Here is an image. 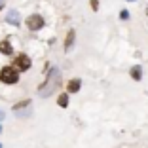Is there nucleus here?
Here are the masks:
<instances>
[{"label":"nucleus","instance_id":"1","mask_svg":"<svg viewBox=\"0 0 148 148\" xmlns=\"http://www.w3.org/2000/svg\"><path fill=\"white\" fill-rule=\"evenodd\" d=\"M59 86H61V70L51 69L48 74V78H46V82L38 87V95L40 97H49V95H53V91H57Z\"/></svg>","mask_w":148,"mask_h":148},{"label":"nucleus","instance_id":"2","mask_svg":"<svg viewBox=\"0 0 148 148\" xmlns=\"http://www.w3.org/2000/svg\"><path fill=\"white\" fill-rule=\"evenodd\" d=\"M0 80L4 84H15L19 80V72L15 66H4L0 70Z\"/></svg>","mask_w":148,"mask_h":148},{"label":"nucleus","instance_id":"3","mask_svg":"<svg viewBox=\"0 0 148 148\" xmlns=\"http://www.w3.org/2000/svg\"><path fill=\"white\" fill-rule=\"evenodd\" d=\"M27 27H29L31 31H40V29L44 27V17H42V15H38V13L31 15V17L27 19Z\"/></svg>","mask_w":148,"mask_h":148},{"label":"nucleus","instance_id":"4","mask_svg":"<svg viewBox=\"0 0 148 148\" xmlns=\"http://www.w3.org/2000/svg\"><path fill=\"white\" fill-rule=\"evenodd\" d=\"M13 65H17V70H29L31 69V57L21 53V55L15 57V63H13Z\"/></svg>","mask_w":148,"mask_h":148},{"label":"nucleus","instance_id":"5","mask_svg":"<svg viewBox=\"0 0 148 148\" xmlns=\"http://www.w3.org/2000/svg\"><path fill=\"white\" fill-rule=\"evenodd\" d=\"M74 38H76V31H72V29H70L69 34H66V38H65V49H66V51H69V49H72Z\"/></svg>","mask_w":148,"mask_h":148},{"label":"nucleus","instance_id":"6","mask_svg":"<svg viewBox=\"0 0 148 148\" xmlns=\"http://www.w3.org/2000/svg\"><path fill=\"white\" fill-rule=\"evenodd\" d=\"M6 21H8L10 25H19V13L15 12V10H10V12H8V17H6Z\"/></svg>","mask_w":148,"mask_h":148},{"label":"nucleus","instance_id":"7","mask_svg":"<svg viewBox=\"0 0 148 148\" xmlns=\"http://www.w3.org/2000/svg\"><path fill=\"white\" fill-rule=\"evenodd\" d=\"M80 86H82V80L80 78H72L69 82V93H76L80 89Z\"/></svg>","mask_w":148,"mask_h":148},{"label":"nucleus","instance_id":"8","mask_svg":"<svg viewBox=\"0 0 148 148\" xmlns=\"http://www.w3.org/2000/svg\"><path fill=\"white\" fill-rule=\"evenodd\" d=\"M12 44L8 42V40H2L0 42V53H4V55H12Z\"/></svg>","mask_w":148,"mask_h":148},{"label":"nucleus","instance_id":"9","mask_svg":"<svg viewBox=\"0 0 148 148\" xmlns=\"http://www.w3.org/2000/svg\"><path fill=\"white\" fill-rule=\"evenodd\" d=\"M131 76H133V80H137V82L140 80V76H143V70H140L139 65H135L133 69H131Z\"/></svg>","mask_w":148,"mask_h":148},{"label":"nucleus","instance_id":"10","mask_svg":"<svg viewBox=\"0 0 148 148\" xmlns=\"http://www.w3.org/2000/svg\"><path fill=\"white\" fill-rule=\"evenodd\" d=\"M57 105L59 106H69V95H59V99H57Z\"/></svg>","mask_w":148,"mask_h":148},{"label":"nucleus","instance_id":"11","mask_svg":"<svg viewBox=\"0 0 148 148\" xmlns=\"http://www.w3.org/2000/svg\"><path fill=\"white\" fill-rule=\"evenodd\" d=\"M25 106H31V101L27 99V101H21V103H17V105L13 106V110L17 112V110H21V108H25Z\"/></svg>","mask_w":148,"mask_h":148},{"label":"nucleus","instance_id":"12","mask_svg":"<svg viewBox=\"0 0 148 148\" xmlns=\"http://www.w3.org/2000/svg\"><path fill=\"white\" fill-rule=\"evenodd\" d=\"M120 17H122V19H129V12H127V10H122Z\"/></svg>","mask_w":148,"mask_h":148},{"label":"nucleus","instance_id":"13","mask_svg":"<svg viewBox=\"0 0 148 148\" xmlns=\"http://www.w3.org/2000/svg\"><path fill=\"white\" fill-rule=\"evenodd\" d=\"M91 8L95 10V12H97V10H99V2H97V0H91Z\"/></svg>","mask_w":148,"mask_h":148},{"label":"nucleus","instance_id":"14","mask_svg":"<svg viewBox=\"0 0 148 148\" xmlns=\"http://www.w3.org/2000/svg\"><path fill=\"white\" fill-rule=\"evenodd\" d=\"M4 116H6V114L2 112V110H0V122H2V120H4Z\"/></svg>","mask_w":148,"mask_h":148},{"label":"nucleus","instance_id":"15","mask_svg":"<svg viewBox=\"0 0 148 148\" xmlns=\"http://www.w3.org/2000/svg\"><path fill=\"white\" fill-rule=\"evenodd\" d=\"M0 10H2V4H0Z\"/></svg>","mask_w":148,"mask_h":148},{"label":"nucleus","instance_id":"16","mask_svg":"<svg viewBox=\"0 0 148 148\" xmlns=\"http://www.w3.org/2000/svg\"><path fill=\"white\" fill-rule=\"evenodd\" d=\"M0 131H2V127H0Z\"/></svg>","mask_w":148,"mask_h":148},{"label":"nucleus","instance_id":"17","mask_svg":"<svg viewBox=\"0 0 148 148\" xmlns=\"http://www.w3.org/2000/svg\"><path fill=\"white\" fill-rule=\"evenodd\" d=\"M0 148H2V144H0Z\"/></svg>","mask_w":148,"mask_h":148}]
</instances>
